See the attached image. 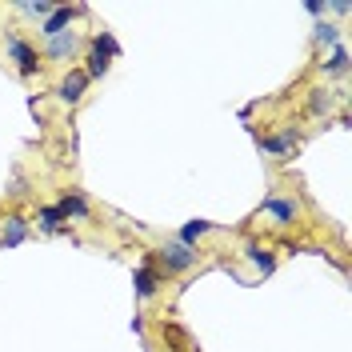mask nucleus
I'll return each instance as SVG.
<instances>
[{
	"label": "nucleus",
	"instance_id": "14",
	"mask_svg": "<svg viewBox=\"0 0 352 352\" xmlns=\"http://www.w3.org/2000/svg\"><path fill=\"white\" fill-rule=\"evenodd\" d=\"M208 228H212V224H208V220H188V224H184V228H180V236H176V241H180V244H188V248H192V244H197L200 236H204V232H208Z\"/></svg>",
	"mask_w": 352,
	"mask_h": 352
},
{
	"label": "nucleus",
	"instance_id": "4",
	"mask_svg": "<svg viewBox=\"0 0 352 352\" xmlns=\"http://www.w3.org/2000/svg\"><path fill=\"white\" fill-rule=\"evenodd\" d=\"M261 212L272 220L276 228H288V224H296V220H300V204H296L292 197H268L261 204Z\"/></svg>",
	"mask_w": 352,
	"mask_h": 352
},
{
	"label": "nucleus",
	"instance_id": "6",
	"mask_svg": "<svg viewBox=\"0 0 352 352\" xmlns=\"http://www.w3.org/2000/svg\"><path fill=\"white\" fill-rule=\"evenodd\" d=\"M160 285H164V276L156 272V261L153 256H144L140 268H136V296H140V300H153Z\"/></svg>",
	"mask_w": 352,
	"mask_h": 352
},
{
	"label": "nucleus",
	"instance_id": "11",
	"mask_svg": "<svg viewBox=\"0 0 352 352\" xmlns=\"http://www.w3.org/2000/svg\"><path fill=\"white\" fill-rule=\"evenodd\" d=\"M24 236H28V220H24V217H8V220H4V228H0V244H8V248H12V244H21Z\"/></svg>",
	"mask_w": 352,
	"mask_h": 352
},
{
	"label": "nucleus",
	"instance_id": "9",
	"mask_svg": "<svg viewBox=\"0 0 352 352\" xmlns=\"http://www.w3.org/2000/svg\"><path fill=\"white\" fill-rule=\"evenodd\" d=\"M56 208L65 212V220H88V217H92V208H88V197H85V192H65Z\"/></svg>",
	"mask_w": 352,
	"mask_h": 352
},
{
	"label": "nucleus",
	"instance_id": "16",
	"mask_svg": "<svg viewBox=\"0 0 352 352\" xmlns=\"http://www.w3.org/2000/svg\"><path fill=\"white\" fill-rule=\"evenodd\" d=\"M248 261L256 264L261 272H272V256H268V248H256V244H252V248H248Z\"/></svg>",
	"mask_w": 352,
	"mask_h": 352
},
{
	"label": "nucleus",
	"instance_id": "1",
	"mask_svg": "<svg viewBox=\"0 0 352 352\" xmlns=\"http://www.w3.org/2000/svg\"><path fill=\"white\" fill-rule=\"evenodd\" d=\"M112 56H116V41H112V32H100V36L92 41V48H88V68H85L88 80L104 76L109 65H112Z\"/></svg>",
	"mask_w": 352,
	"mask_h": 352
},
{
	"label": "nucleus",
	"instance_id": "18",
	"mask_svg": "<svg viewBox=\"0 0 352 352\" xmlns=\"http://www.w3.org/2000/svg\"><path fill=\"white\" fill-rule=\"evenodd\" d=\"M329 104H332V96L324 92V88H316V92H312V112L320 116V112H329Z\"/></svg>",
	"mask_w": 352,
	"mask_h": 352
},
{
	"label": "nucleus",
	"instance_id": "10",
	"mask_svg": "<svg viewBox=\"0 0 352 352\" xmlns=\"http://www.w3.org/2000/svg\"><path fill=\"white\" fill-rule=\"evenodd\" d=\"M76 12H80V8H65V4H56V12L41 24V32L48 36V41H52V36H60V32H68V24H72Z\"/></svg>",
	"mask_w": 352,
	"mask_h": 352
},
{
	"label": "nucleus",
	"instance_id": "12",
	"mask_svg": "<svg viewBox=\"0 0 352 352\" xmlns=\"http://www.w3.org/2000/svg\"><path fill=\"white\" fill-rule=\"evenodd\" d=\"M36 224H41L44 232H60V228H65V212H60L56 204H48V208L36 212Z\"/></svg>",
	"mask_w": 352,
	"mask_h": 352
},
{
	"label": "nucleus",
	"instance_id": "3",
	"mask_svg": "<svg viewBox=\"0 0 352 352\" xmlns=\"http://www.w3.org/2000/svg\"><path fill=\"white\" fill-rule=\"evenodd\" d=\"M4 48H8V56L16 60V68H21L24 76L41 72V52L24 41V36H16V32H4Z\"/></svg>",
	"mask_w": 352,
	"mask_h": 352
},
{
	"label": "nucleus",
	"instance_id": "13",
	"mask_svg": "<svg viewBox=\"0 0 352 352\" xmlns=\"http://www.w3.org/2000/svg\"><path fill=\"white\" fill-rule=\"evenodd\" d=\"M16 8H21L24 16H36V21H48V16H52V12H56V4H48V0H24V4H16Z\"/></svg>",
	"mask_w": 352,
	"mask_h": 352
},
{
	"label": "nucleus",
	"instance_id": "2",
	"mask_svg": "<svg viewBox=\"0 0 352 352\" xmlns=\"http://www.w3.org/2000/svg\"><path fill=\"white\" fill-rule=\"evenodd\" d=\"M156 261L164 264L168 272H188V268H197L200 252L197 248H188V244H180V241H164V248L156 252Z\"/></svg>",
	"mask_w": 352,
	"mask_h": 352
},
{
	"label": "nucleus",
	"instance_id": "15",
	"mask_svg": "<svg viewBox=\"0 0 352 352\" xmlns=\"http://www.w3.org/2000/svg\"><path fill=\"white\" fill-rule=\"evenodd\" d=\"M324 72H336V76L349 72V48H344V44H336V52L324 60Z\"/></svg>",
	"mask_w": 352,
	"mask_h": 352
},
{
	"label": "nucleus",
	"instance_id": "7",
	"mask_svg": "<svg viewBox=\"0 0 352 352\" xmlns=\"http://www.w3.org/2000/svg\"><path fill=\"white\" fill-rule=\"evenodd\" d=\"M85 88H88V76H85V68H72L65 80H60V88H56V96L65 100V104H76L80 96H85Z\"/></svg>",
	"mask_w": 352,
	"mask_h": 352
},
{
	"label": "nucleus",
	"instance_id": "17",
	"mask_svg": "<svg viewBox=\"0 0 352 352\" xmlns=\"http://www.w3.org/2000/svg\"><path fill=\"white\" fill-rule=\"evenodd\" d=\"M340 41V32H336V24H316V44H336Z\"/></svg>",
	"mask_w": 352,
	"mask_h": 352
},
{
	"label": "nucleus",
	"instance_id": "8",
	"mask_svg": "<svg viewBox=\"0 0 352 352\" xmlns=\"http://www.w3.org/2000/svg\"><path fill=\"white\" fill-rule=\"evenodd\" d=\"M76 52H80V36H76L72 28H68V32H60V36H52V41H48V56H52V60H72Z\"/></svg>",
	"mask_w": 352,
	"mask_h": 352
},
{
	"label": "nucleus",
	"instance_id": "5",
	"mask_svg": "<svg viewBox=\"0 0 352 352\" xmlns=\"http://www.w3.org/2000/svg\"><path fill=\"white\" fill-rule=\"evenodd\" d=\"M300 144V136H296V129L288 124V129L272 132V136H261V148L268 156H276V160H285V156H292V148Z\"/></svg>",
	"mask_w": 352,
	"mask_h": 352
}]
</instances>
